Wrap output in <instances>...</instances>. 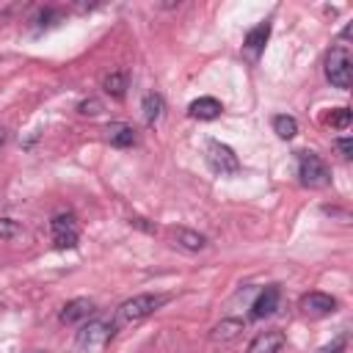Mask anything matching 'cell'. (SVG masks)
Segmentation results:
<instances>
[{
  "label": "cell",
  "instance_id": "obj_1",
  "mask_svg": "<svg viewBox=\"0 0 353 353\" xmlns=\"http://www.w3.org/2000/svg\"><path fill=\"white\" fill-rule=\"evenodd\" d=\"M165 303V295H154V292H141L130 301H124L119 309H116V320H113V328H127V325H135L141 320H146L149 314H154L160 306Z\"/></svg>",
  "mask_w": 353,
  "mask_h": 353
},
{
  "label": "cell",
  "instance_id": "obj_2",
  "mask_svg": "<svg viewBox=\"0 0 353 353\" xmlns=\"http://www.w3.org/2000/svg\"><path fill=\"white\" fill-rule=\"evenodd\" d=\"M298 176L306 188H325L331 185V171L325 165V160L317 152H298Z\"/></svg>",
  "mask_w": 353,
  "mask_h": 353
},
{
  "label": "cell",
  "instance_id": "obj_3",
  "mask_svg": "<svg viewBox=\"0 0 353 353\" xmlns=\"http://www.w3.org/2000/svg\"><path fill=\"white\" fill-rule=\"evenodd\" d=\"M113 334H116L113 323H108V320H88V323H83V328L77 331L74 345H77L80 350H85V353H99V350L113 339Z\"/></svg>",
  "mask_w": 353,
  "mask_h": 353
},
{
  "label": "cell",
  "instance_id": "obj_4",
  "mask_svg": "<svg viewBox=\"0 0 353 353\" xmlns=\"http://www.w3.org/2000/svg\"><path fill=\"white\" fill-rule=\"evenodd\" d=\"M325 80L334 85V88H350V80H353V63H350V55L345 47H334L328 55H325Z\"/></svg>",
  "mask_w": 353,
  "mask_h": 353
},
{
  "label": "cell",
  "instance_id": "obj_5",
  "mask_svg": "<svg viewBox=\"0 0 353 353\" xmlns=\"http://www.w3.org/2000/svg\"><path fill=\"white\" fill-rule=\"evenodd\" d=\"M204 160H207V165H210L215 174H221V176L234 174V171L240 168V160H237L234 149L226 146V143H221V141H207Z\"/></svg>",
  "mask_w": 353,
  "mask_h": 353
},
{
  "label": "cell",
  "instance_id": "obj_6",
  "mask_svg": "<svg viewBox=\"0 0 353 353\" xmlns=\"http://www.w3.org/2000/svg\"><path fill=\"white\" fill-rule=\"evenodd\" d=\"M50 232H52V243L55 248H74L77 245V221L72 212H58L52 221H50Z\"/></svg>",
  "mask_w": 353,
  "mask_h": 353
},
{
  "label": "cell",
  "instance_id": "obj_7",
  "mask_svg": "<svg viewBox=\"0 0 353 353\" xmlns=\"http://www.w3.org/2000/svg\"><path fill=\"white\" fill-rule=\"evenodd\" d=\"M268 39H270V22L254 25V28L245 33V39H243V55H245L251 63H256L259 55H262V50H265V44H268Z\"/></svg>",
  "mask_w": 353,
  "mask_h": 353
},
{
  "label": "cell",
  "instance_id": "obj_8",
  "mask_svg": "<svg viewBox=\"0 0 353 353\" xmlns=\"http://www.w3.org/2000/svg\"><path fill=\"white\" fill-rule=\"evenodd\" d=\"M301 312L309 317H328L336 312V298H331L328 292H306L301 298Z\"/></svg>",
  "mask_w": 353,
  "mask_h": 353
},
{
  "label": "cell",
  "instance_id": "obj_9",
  "mask_svg": "<svg viewBox=\"0 0 353 353\" xmlns=\"http://www.w3.org/2000/svg\"><path fill=\"white\" fill-rule=\"evenodd\" d=\"M284 345H287L284 331H279V328H268V331H259V334L248 342L245 353H281Z\"/></svg>",
  "mask_w": 353,
  "mask_h": 353
},
{
  "label": "cell",
  "instance_id": "obj_10",
  "mask_svg": "<svg viewBox=\"0 0 353 353\" xmlns=\"http://www.w3.org/2000/svg\"><path fill=\"white\" fill-rule=\"evenodd\" d=\"M94 312H97V309H94V301H91V298H72V301L63 303L58 320H61L63 325H74V323L88 320Z\"/></svg>",
  "mask_w": 353,
  "mask_h": 353
},
{
  "label": "cell",
  "instance_id": "obj_11",
  "mask_svg": "<svg viewBox=\"0 0 353 353\" xmlns=\"http://www.w3.org/2000/svg\"><path fill=\"white\" fill-rule=\"evenodd\" d=\"M279 298H281V292H279V287H265L259 295H256V301L251 303V320H262V317H270L276 309H279Z\"/></svg>",
  "mask_w": 353,
  "mask_h": 353
},
{
  "label": "cell",
  "instance_id": "obj_12",
  "mask_svg": "<svg viewBox=\"0 0 353 353\" xmlns=\"http://www.w3.org/2000/svg\"><path fill=\"white\" fill-rule=\"evenodd\" d=\"M188 113L193 119H199V121H212V119H218L223 113V105L215 97H199V99H193L188 105Z\"/></svg>",
  "mask_w": 353,
  "mask_h": 353
},
{
  "label": "cell",
  "instance_id": "obj_13",
  "mask_svg": "<svg viewBox=\"0 0 353 353\" xmlns=\"http://www.w3.org/2000/svg\"><path fill=\"white\" fill-rule=\"evenodd\" d=\"M105 138H108L110 146L127 149V146L135 143V130H132L130 124H124V121H110V124L105 127Z\"/></svg>",
  "mask_w": 353,
  "mask_h": 353
},
{
  "label": "cell",
  "instance_id": "obj_14",
  "mask_svg": "<svg viewBox=\"0 0 353 353\" xmlns=\"http://www.w3.org/2000/svg\"><path fill=\"white\" fill-rule=\"evenodd\" d=\"M174 245H179L182 251H190V254H196V251H201V248L207 245V237H204L201 232H196V229H188V226H176V229H174Z\"/></svg>",
  "mask_w": 353,
  "mask_h": 353
},
{
  "label": "cell",
  "instance_id": "obj_15",
  "mask_svg": "<svg viewBox=\"0 0 353 353\" xmlns=\"http://www.w3.org/2000/svg\"><path fill=\"white\" fill-rule=\"evenodd\" d=\"M163 110H165V102H163V97H160L157 91H149V94L141 99V116H143V121H146L149 127L160 121Z\"/></svg>",
  "mask_w": 353,
  "mask_h": 353
},
{
  "label": "cell",
  "instance_id": "obj_16",
  "mask_svg": "<svg viewBox=\"0 0 353 353\" xmlns=\"http://www.w3.org/2000/svg\"><path fill=\"white\" fill-rule=\"evenodd\" d=\"M243 328H245V323H243V320H237V317H226V320H221V323L212 328L210 339L223 345V342H232V339H237Z\"/></svg>",
  "mask_w": 353,
  "mask_h": 353
},
{
  "label": "cell",
  "instance_id": "obj_17",
  "mask_svg": "<svg viewBox=\"0 0 353 353\" xmlns=\"http://www.w3.org/2000/svg\"><path fill=\"white\" fill-rule=\"evenodd\" d=\"M127 83H130V74H127L124 69H116V72L105 74L102 88H105V94H110L113 99H124V94H127Z\"/></svg>",
  "mask_w": 353,
  "mask_h": 353
},
{
  "label": "cell",
  "instance_id": "obj_18",
  "mask_svg": "<svg viewBox=\"0 0 353 353\" xmlns=\"http://www.w3.org/2000/svg\"><path fill=\"white\" fill-rule=\"evenodd\" d=\"M273 132H276L281 141H290V138H295V132H298V121H295L292 116H287V113H279V116H273Z\"/></svg>",
  "mask_w": 353,
  "mask_h": 353
},
{
  "label": "cell",
  "instance_id": "obj_19",
  "mask_svg": "<svg viewBox=\"0 0 353 353\" xmlns=\"http://www.w3.org/2000/svg\"><path fill=\"white\" fill-rule=\"evenodd\" d=\"M63 19V14H61V8H52V6H47V8H41L39 14H36V28H52V25H58Z\"/></svg>",
  "mask_w": 353,
  "mask_h": 353
},
{
  "label": "cell",
  "instance_id": "obj_20",
  "mask_svg": "<svg viewBox=\"0 0 353 353\" xmlns=\"http://www.w3.org/2000/svg\"><path fill=\"white\" fill-rule=\"evenodd\" d=\"M328 124L336 127V130H347L350 127V110L347 108H334L328 113Z\"/></svg>",
  "mask_w": 353,
  "mask_h": 353
},
{
  "label": "cell",
  "instance_id": "obj_21",
  "mask_svg": "<svg viewBox=\"0 0 353 353\" xmlns=\"http://www.w3.org/2000/svg\"><path fill=\"white\" fill-rule=\"evenodd\" d=\"M19 234V223L14 218H0V240H11Z\"/></svg>",
  "mask_w": 353,
  "mask_h": 353
},
{
  "label": "cell",
  "instance_id": "obj_22",
  "mask_svg": "<svg viewBox=\"0 0 353 353\" xmlns=\"http://www.w3.org/2000/svg\"><path fill=\"white\" fill-rule=\"evenodd\" d=\"M345 347H347V336H345V334H339V336H334L328 345L317 347V353H345Z\"/></svg>",
  "mask_w": 353,
  "mask_h": 353
},
{
  "label": "cell",
  "instance_id": "obj_23",
  "mask_svg": "<svg viewBox=\"0 0 353 353\" xmlns=\"http://www.w3.org/2000/svg\"><path fill=\"white\" fill-rule=\"evenodd\" d=\"M334 149L339 152V157H342V160H347V157L353 154V141H350L347 135H342V138H336V141H334Z\"/></svg>",
  "mask_w": 353,
  "mask_h": 353
},
{
  "label": "cell",
  "instance_id": "obj_24",
  "mask_svg": "<svg viewBox=\"0 0 353 353\" xmlns=\"http://www.w3.org/2000/svg\"><path fill=\"white\" fill-rule=\"evenodd\" d=\"M77 110H80L83 116H97V113L102 110V105H99L97 99H83V102L77 105Z\"/></svg>",
  "mask_w": 353,
  "mask_h": 353
},
{
  "label": "cell",
  "instance_id": "obj_25",
  "mask_svg": "<svg viewBox=\"0 0 353 353\" xmlns=\"http://www.w3.org/2000/svg\"><path fill=\"white\" fill-rule=\"evenodd\" d=\"M3 141H6V130L0 127V146H3Z\"/></svg>",
  "mask_w": 353,
  "mask_h": 353
}]
</instances>
